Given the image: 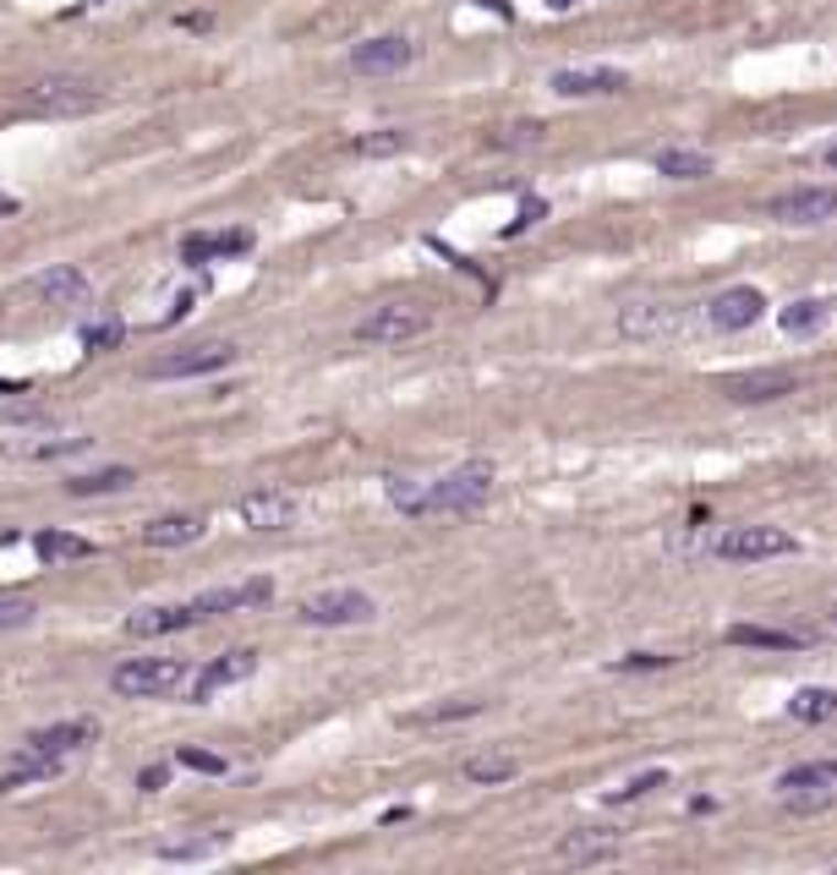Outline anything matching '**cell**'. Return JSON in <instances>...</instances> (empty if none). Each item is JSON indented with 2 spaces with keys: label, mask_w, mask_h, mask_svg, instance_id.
I'll return each instance as SVG.
<instances>
[{
  "label": "cell",
  "mask_w": 837,
  "mask_h": 875,
  "mask_svg": "<svg viewBox=\"0 0 837 875\" xmlns=\"http://www.w3.org/2000/svg\"><path fill=\"white\" fill-rule=\"evenodd\" d=\"M487 493H493V465L487 460H471V465H454L449 476H438V482H427L417 493H411V504H406V515L411 520H454V515H476L482 504H487Z\"/></svg>",
  "instance_id": "cell-1"
},
{
  "label": "cell",
  "mask_w": 837,
  "mask_h": 875,
  "mask_svg": "<svg viewBox=\"0 0 837 875\" xmlns=\"http://www.w3.org/2000/svg\"><path fill=\"white\" fill-rule=\"evenodd\" d=\"M28 105L39 116H88L105 105V88L94 77H77V72H50L28 88Z\"/></svg>",
  "instance_id": "cell-2"
},
{
  "label": "cell",
  "mask_w": 837,
  "mask_h": 875,
  "mask_svg": "<svg viewBox=\"0 0 837 875\" xmlns=\"http://www.w3.org/2000/svg\"><path fill=\"white\" fill-rule=\"evenodd\" d=\"M181 684H186V668L175 657H132V662H121L110 673V690L127 695V701H159V695H170Z\"/></svg>",
  "instance_id": "cell-3"
},
{
  "label": "cell",
  "mask_w": 837,
  "mask_h": 875,
  "mask_svg": "<svg viewBox=\"0 0 837 875\" xmlns=\"http://www.w3.org/2000/svg\"><path fill=\"white\" fill-rule=\"evenodd\" d=\"M378 618V602L356 585H334V591H318L301 602V624L312 629H345V624H373Z\"/></svg>",
  "instance_id": "cell-4"
},
{
  "label": "cell",
  "mask_w": 837,
  "mask_h": 875,
  "mask_svg": "<svg viewBox=\"0 0 837 875\" xmlns=\"http://www.w3.org/2000/svg\"><path fill=\"white\" fill-rule=\"evenodd\" d=\"M432 328V312L417 301H389V306H373L367 317H356V339L362 345H406Z\"/></svg>",
  "instance_id": "cell-5"
},
{
  "label": "cell",
  "mask_w": 837,
  "mask_h": 875,
  "mask_svg": "<svg viewBox=\"0 0 837 875\" xmlns=\"http://www.w3.org/2000/svg\"><path fill=\"white\" fill-rule=\"evenodd\" d=\"M230 361H236V345H225V339H203V345H186V350L153 356V361L142 367V378H153V384H175V378H208V372H219V367H230Z\"/></svg>",
  "instance_id": "cell-6"
},
{
  "label": "cell",
  "mask_w": 837,
  "mask_h": 875,
  "mask_svg": "<svg viewBox=\"0 0 837 875\" xmlns=\"http://www.w3.org/2000/svg\"><path fill=\"white\" fill-rule=\"evenodd\" d=\"M800 542L783 526H728L717 537V559L728 564H761V559H788Z\"/></svg>",
  "instance_id": "cell-7"
},
{
  "label": "cell",
  "mask_w": 837,
  "mask_h": 875,
  "mask_svg": "<svg viewBox=\"0 0 837 875\" xmlns=\"http://www.w3.org/2000/svg\"><path fill=\"white\" fill-rule=\"evenodd\" d=\"M685 323H690V312H685L679 301H624V306H619V334H624V339H641V345L668 339V334H679Z\"/></svg>",
  "instance_id": "cell-8"
},
{
  "label": "cell",
  "mask_w": 837,
  "mask_h": 875,
  "mask_svg": "<svg viewBox=\"0 0 837 875\" xmlns=\"http://www.w3.org/2000/svg\"><path fill=\"white\" fill-rule=\"evenodd\" d=\"M800 384H805V372H794V367H750V372L722 378V395L733 406H766V400H788Z\"/></svg>",
  "instance_id": "cell-9"
},
{
  "label": "cell",
  "mask_w": 837,
  "mask_h": 875,
  "mask_svg": "<svg viewBox=\"0 0 837 875\" xmlns=\"http://www.w3.org/2000/svg\"><path fill=\"white\" fill-rule=\"evenodd\" d=\"M236 515H242L247 531H290L301 520V498L285 493V487H258V493H242Z\"/></svg>",
  "instance_id": "cell-10"
},
{
  "label": "cell",
  "mask_w": 837,
  "mask_h": 875,
  "mask_svg": "<svg viewBox=\"0 0 837 875\" xmlns=\"http://www.w3.org/2000/svg\"><path fill=\"white\" fill-rule=\"evenodd\" d=\"M411 61H417V44L406 33H384V39H367L351 50V72H362V77H395Z\"/></svg>",
  "instance_id": "cell-11"
},
{
  "label": "cell",
  "mask_w": 837,
  "mask_h": 875,
  "mask_svg": "<svg viewBox=\"0 0 837 875\" xmlns=\"http://www.w3.org/2000/svg\"><path fill=\"white\" fill-rule=\"evenodd\" d=\"M837 214V186H800V192H783L766 203V219L777 225H822Z\"/></svg>",
  "instance_id": "cell-12"
},
{
  "label": "cell",
  "mask_w": 837,
  "mask_h": 875,
  "mask_svg": "<svg viewBox=\"0 0 837 875\" xmlns=\"http://www.w3.org/2000/svg\"><path fill=\"white\" fill-rule=\"evenodd\" d=\"M761 312H766V295L755 285H728V291H717L706 301V323L722 328V334H739V328L761 323Z\"/></svg>",
  "instance_id": "cell-13"
},
{
  "label": "cell",
  "mask_w": 837,
  "mask_h": 875,
  "mask_svg": "<svg viewBox=\"0 0 837 875\" xmlns=\"http://www.w3.org/2000/svg\"><path fill=\"white\" fill-rule=\"evenodd\" d=\"M548 88L558 99H602V94H624L630 77L619 66H569V72H554Z\"/></svg>",
  "instance_id": "cell-14"
},
{
  "label": "cell",
  "mask_w": 837,
  "mask_h": 875,
  "mask_svg": "<svg viewBox=\"0 0 837 875\" xmlns=\"http://www.w3.org/2000/svg\"><path fill=\"white\" fill-rule=\"evenodd\" d=\"M258 673V651H230V657H214V662H203L197 668V679H192V701H214L219 690H230V684H247Z\"/></svg>",
  "instance_id": "cell-15"
},
{
  "label": "cell",
  "mask_w": 837,
  "mask_h": 875,
  "mask_svg": "<svg viewBox=\"0 0 837 875\" xmlns=\"http://www.w3.org/2000/svg\"><path fill=\"white\" fill-rule=\"evenodd\" d=\"M50 438H55V417H44V411H11V417H0V449L6 454L39 460Z\"/></svg>",
  "instance_id": "cell-16"
},
{
  "label": "cell",
  "mask_w": 837,
  "mask_h": 875,
  "mask_svg": "<svg viewBox=\"0 0 837 875\" xmlns=\"http://www.w3.org/2000/svg\"><path fill=\"white\" fill-rule=\"evenodd\" d=\"M264 602H275V581H269V575H253V581H242V585H214V591H203L192 607H197V618H214V613H242V607H264Z\"/></svg>",
  "instance_id": "cell-17"
},
{
  "label": "cell",
  "mask_w": 837,
  "mask_h": 875,
  "mask_svg": "<svg viewBox=\"0 0 837 875\" xmlns=\"http://www.w3.org/2000/svg\"><path fill=\"white\" fill-rule=\"evenodd\" d=\"M197 624V607L192 602H164V607H142L127 618V635L132 640H153V635H175V629H192Z\"/></svg>",
  "instance_id": "cell-18"
},
{
  "label": "cell",
  "mask_w": 837,
  "mask_h": 875,
  "mask_svg": "<svg viewBox=\"0 0 837 875\" xmlns=\"http://www.w3.org/2000/svg\"><path fill=\"white\" fill-rule=\"evenodd\" d=\"M88 291H94V285H88V274H83L77 263H50V269L33 280V295H44L50 306H77Z\"/></svg>",
  "instance_id": "cell-19"
},
{
  "label": "cell",
  "mask_w": 837,
  "mask_h": 875,
  "mask_svg": "<svg viewBox=\"0 0 837 875\" xmlns=\"http://www.w3.org/2000/svg\"><path fill=\"white\" fill-rule=\"evenodd\" d=\"M203 520L197 515H159V520H148L138 537L142 548H192V542H203Z\"/></svg>",
  "instance_id": "cell-20"
},
{
  "label": "cell",
  "mask_w": 837,
  "mask_h": 875,
  "mask_svg": "<svg viewBox=\"0 0 837 875\" xmlns=\"http://www.w3.org/2000/svg\"><path fill=\"white\" fill-rule=\"evenodd\" d=\"M99 738V723L94 717H77V723H55V728H39L28 733L22 744H33V749H44V755H72V749H83V744H94Z\"/></svg>",
  "instance_id": "cell-21"
},
{
  "label": "cell",
  "mask_w": 837,
  "mask_h": 875,
  "mask_svg": "<svg viewBox=\"0 0 837 875\" xmlns=\"http://www.w3.org/2000/svg\"><path fill=\"white\" fill-rule=\"evenodd\" d=\"M55 771H61V755H44V749L22 744V749H17V760L0 771V793H11V788H28V782H50Z\"/></svg>",
  "instance_id": "cell-22"
},
{
  "label": "cell",
  "mask_w": 837,
  "mask_h": 875,
  "mask_svg": "<svg viewBox=\"0 0 837 875\" xmlns=\"http://www.w3.org/2000/svg\"><path fill=\"white\" fill-rule=\"evenodd\" d=\"M253 247V236L247 230H219V236H186L181 241V263H208V258H242Z\"/></svg>",
  "instance_id": "cell-23"
},
{
  "label": "cell",
  "mask_w": 837,
  "mask_h": 875,
  "mask_svg": "<svg viewBox=\"0 0 837 875\" xmlns=\"http://www.w3.org/2000/svg\"><path fill=\"white\" fill-rule=\"evenodd\" d=\"M132 482H138V471H132V465H105V471L72 476V482H66V493H72V498H105V493H121V487H132Z\"/></svg>",
  "instance_id": "cell-24"
},
{
  "label": "cell",
  "mask_w": 837,
  "mask_h": 875,
  "mask_svg": "<svg viewBox=\"0 0 837 875\" xmlns=\"http://www.w3.org/2000/svg\"><path fill=\"white\" fill-rule=\"evenodd\" d=\"M613 854H619V843H613L602 827H597V832L586 827V832H575V838L558 843V860H569V865H597V860H613Z\"/></svg>",
  "instance_id": "cell-25"
},
{
  "label": "cell",
  "mask_w": 837,
  "mask_h": 875,
  "mask_svg": "<svg viewBox=\"0 0 837 875\" xmlns=\"http://www.w3.org/2000/svg\"><path fill=\"white\" fill-rule=\"evenodd\" d=\"M717 164H711V153H700V148H663L657 153V175H668V181H706Z\"/></svg>",
  "instance_id": "cell-26"
},
{
  "label": "cell",
  "mask_w": 837,
  "mask_h": 875,
  "mask_svg": "<svg viewBox=\"0 0 837 875\" xmlns=\"http://www.w3.org/2000/svg\"><path fill=\"white\" fill-rule=\"evenodd\" d=\"M827 312H833V301H822V295H800V301H788L783 312H777V323H783V334H816L822 323H827Z\"/></svg>",
  "instance_id": "cell-27"
},
{
  "label": "cell",
  "mask_w": 837,
  "mask_h": 875,
  "mask_svg": "<svg viewBox=\"0 0 837 875\" xmlns=\"http://www.w3.org/2000/svg\"><path fill=\"white\" fill-rule=\"evenodd\" d=\"M33 553L44 564H66V559H94V542L88 537H72V531H39L33 537Z\"/></svg>",
  "instance_id": "cell-28"
},
{
  "label": "cell",
  "mask_w": 837,
  "mask_h": 875,
  "mask_svg": "<svg viewBox=\"0 0 837 875\" xmlns=\"http://www.w3.org/2000/svg\"><path fill=\"white\" fill-rule=\"evenodd\" d=\"M728 646H755V651H800L805 640L788 629H761V624H728Z\"/></svg>",
  "instance_id": "cell-29"
},
{
  "label": "cell",
  "mask_w": 837,
  "mask_h": 875,
  "mask_svg": "<svg viewBox=\"0 0 837 875\" xmlns=\"http://www.w3.org/2000/svg\"><path fill=\"white\" fill-rule=\"evenodd\" d=\"M837 782V760H805V766H788L777 777V793H811V788H833Z\"/></svg>",
  "instance_id": "cell-30"
},
{
  "label": "cell",
  "mask_w": 837,
  "mask_h": 875,
  "mask_svg": "<svg viewBox=\"0 0 837 875\" xmlns=\"http://www.w3.org/2000/svg\"><path fill=\"white\" fill-rule=\"evenodd\" d=\"M509 777H521V760H515V755H471V760H465V782L493 788V782H509Z\"/></svg>",
  "instance_id": "cell-31"
},
{
  "label": "cell",
  "mask_w": 837,
  "mask_h": 875,
  "mask_svg": "<svg viewBox=\"0 0 837 875\" xmlns=\"http://www.w3.org/2000/svg\"><path fill=\"white\" fill-rule=\"evenodd\" d=\"M788 712H794V723H833L837 690H800V695L788 701Z\"/></svg>",
  "instance_id": "cell-32"
},
{
  "label": "cell",
  "mask_w": 837,
  "mask_h": 875,
  "mask_svg": "<svg viewBox=\"0 0 837 875\" xmlns=\"http://www.w3.org/2000/svg\"><path fill=\"white\" fill-rule=\"evenodd\" d=\"M356 159H389V153H406L411 148V132H400V127H389V132H367V138H356Z\"/></svg>",
  "instance_id": "cell-33"
},
{
  "label": "cell",
  "mask_w": 837,
  "mask_h": 875,
  "mask_svg": "<svg viewBox=\"0 0 837 875\" xmlns=\"http://www.w3.org/2000/svg\"><path fill=\"white\" fill-rule=\"evenodd\" d=\"M121 339H127V323H121V317H99V323H88V328H83V345H88L94 356L116 350Z\"/></svg>",
  "instance_id": "cell-34"
},
{
  "label": "cell",
  "mask_w": 837,
  "mask_h": 875,
  "mask_svg": "<svg viewBox=\"0 0 837 875\" xmlns=\"http://www.w3.org/2000/svg\"><path fill=\"white\" fill-rule=\"evenodd\" d=\"M219 849H225V832L192 838V843H159V860H208V854H219Z\"/></svg>",
  "instance_id": "cell-35"
},
{
  "label": "cell",
  "mask_w": 837,
  "mask_h": 875,
  "mask_svg": "<svg viewBox=\"0 0 837 875\" xmlns=\"http://www.w3.org/2000/svg\"><path fill=\"white\" fill-rule=\"evenodd\" d=\"M482 712V701H449V706H432V712H417V717H406L411 728H432V723H460V717H476Z\"/></svg>",
  "instance_id": "cell-36"
},
{
  "label": "cell",
  "mask_w": 837,
  "mask_h": 875,
  "mask_svg": "<svg viewBox=\"0 0 837 875\" xmlns=\"http://www.w3.org/2000/svg\"><path fill=\"white\" fill-rule=\"evenodd\" d=\"M39 618V607L28 602V596H0V635H11V629H28Z\"/></svg>",
  "instance_id": "cell-37"
},
{
  "label": "cell",
  "mask_w": 837,
  "mask_h": 875,
  "mask_svg": "<svg viewBox=\"0 0 837 875\" xmlns=\"http://www.w3.org/2000/svg\"><path fill=\"white\" fill-rule=\"evenodd\" d=\"M663 782H668V771H663V766H657V771H641V777H630L624 788H613V793H608V804H630V799H641V793H652V788H663Z\"/></svg>",
  "instance_id": "cell-38"
},
{
  "label": "cell",
  "mask_w": 837,
  "mask_h": 875,
  "mask_svg": "<svg viewBox=\"0 0 837 875\" xmlns=\"http://www.w3.org/2000/svg\"><path fill=\"white\" fill-rule=\"evenodd\" d=\"M175 766L203 771V777H225V755H208V749H175Z\"/></svg>",
  "instance_id": "cell-39"
},
{
  "label": "cell",
  "mask_w": 837,
  "mask_h": 875,
  "mask_svg": "<svg viewBox=\"0 0 837 875\" xmlns=\"http://www.w3.org/2000/svg\"><path fill=\"white\" fill-rule=\"evenodd\" d=\"M833 804V788H811V793H783V810H794V815H816V810H827Z\"/></svg>",
  "instance_id": "cell-40"
},
{
  "label": "cell",
  "mask_w": 837,
  "mask_h": 875,
  "mask_svg": "<svg viewBox=\"0 0 837 875\" xmlns=\"http://www.w3.org/2000/svg\"><path fill=\"white\" fill-rule=\"evenodd\" d=\"M493 143H498V148H526V143H543V121H521V127H509V132H498Z\"/></svg>",
  "instance_id": "cell-41"
},
{
  "label": "cell",
  "mask_w": 837,
  "mask_h": 875,
  "mask_svg": "<svg viewBox=\"0 0 837 875\" xmlns=\"http://www.w3.org/2000/svg\"><path fill=\"white\" fill-rule=\"evenodd\" d=\"M674 657H663V651H635V657H624L619 662V673H635V668H668Z\"/></svg>",
  "instance_id": "cell-42"
},
{
  "label": "cell",
  "mask_w": 837,
  "mask_h": 875,
  "mask_svg": "<svg viewBox=\"0 0 837 875\" xmlns=\"http://www.w3.org/2000/svg\"><path fill=\"white\" fill-rule=\"evenodd\" d=\"M164 777H170L164 766H148V771L138 777V788H142V793H159V788H164Z\"/></svg>",
  "instance_id": "cell-43"
},
{
  "label": "cell",
  "mask_w": 837,
  "mask_h": 875,
  "mask_svg": "<svg viewBox=\"0 0 837 875\" xmlns=\"http://www.w3.org/2000/svg\"><path fill=\"white\" fill-rule=\"evenodd\" d=\"M6 214H17V197H11V192H0V219H6Z\"/></svg>",
  "instance_id": "cell-44"
},
{
  "label": "cell",
  "mask_w": 837,
  "mask_h": 875,
  "mask_svg": "<svg viewBox=\"0 0 837 875\" xmlns=\"http://www.w3.org/2000/svg\"><path fill=\"white\" fill-rule=\"evenodd\" d=\"M543 6H548V11H575L580 0H543Z\"/></svg>",
  "instance_id": "cell-45"
},
{
  "label": "cell",
  "mask_w": 837,
  "mask_h": 875,
  "mask_svg": "<svg viewBox=\"0 0 837 875\" xmlns=\"http://www.w3.org/2000/svg\"><path fill=\"white\" fill-rule=\"evenodd\" d=\"M22 389H28V384H0V395H22Z\"/></svg>",
  "instance_id": "cell-46"
},
{
  "label": "cell",
  "mask_w": 837,
  "mask_h": 875,
  "mask_svg": "<svg viewBox=\"0 0 837 875\" xmlns=\"http://www.w3.org/2000/svg\"><path fill=\"white\" fill-rule=\"evenodd\" d=\"M827 164H833V170H837V143H833V148H827Z\"/></svg>",
  "instance_id": "cell-47"
}]
</instances>
